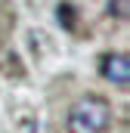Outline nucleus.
<instances>
[{"instance_id":"f257e3e1","label":"nucleus","mask_w":130,"mask_h":133,"mask_svg":"<svg viewBox=\"0 0 130 133\" xmlns=\"http://www.w3.org/2000/svg\"><path fill=\"white\" fill-rule=\"evenodd\" d=\"M112 124V105L102 96H81L65 111L68 133H105Z\"/></svg>"},{"instance_id":"f03ea898","label":"nucleus","mask_w":130,"mask_h":133,"mask_svg":"<svg viewBox=\"0 0 130 133\" xmlns=\"http://www.w3.org/2000/svg\"><path fill=\"white\" fill-rule=\"evenodd\" d=\"M99 74L115 84V87H127L130 84V59L127 53H105L99 59Z\"/></svg>"},{"instance_id":"7ed1b4c3","label":"nucleus","mask_w":130,"mask_h":133,"mask_svg":"<svg viewBox=\"0 0 130 133\" xmlns=\"http://www.w3.org/2000/svg\"><path fill=\"white\" fill-rule=\"evenodd\" d=\"M108 12L124 22V19L130 16V0H108Z\"/></svg>"}]
</instances>
